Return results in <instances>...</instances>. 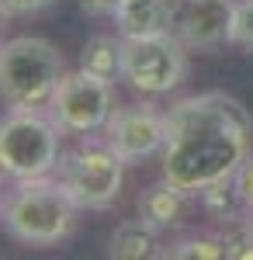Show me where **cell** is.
<instances>
[{"mask_svg":"<svg viewBox=\"0 0 253 260\" xmlns=\"http://www.w3.org/2000/svg\"><path fill=\"white\" fill-rule=\"evenodd\" d=\"M250 146L253 118L243 101L226 90L180 98L167 111L163 177L198 194L215 180L236 177Z\"/></svg>","mask_w":253,"mask_h":260,"instance_id":"1","label":"cell"},{"mask_svg":"<svg viewBox=\"0 0 253 260\" xmlns=\"http://www.w3.org/2000/svg\"><path fill=\"white\" fill-rule=\"evenodd\" d=\"M80 212L83 208L52 174L14 180V187L0 201V222L7 236L24 246H59L70 240Z\"/></svg>","mask_w":253,"mask_h":260,"instance_id":"2","label":"cell"},{"mask_svg":"<svg viewBox=\"0 0 253 260\" xmlns=\"http://www.w3.org/2000/svg\"><path fill=\"white\" fill-rule=\"evenodd\" d=\"M66 59L42 35H18L0 42V101L18 111H49Z\"/></svg>","mask_w":253,"mask_h":260,"instance_id":"3","label":"cell"},{"mask_svg":"<svg viewBox=\"0 0 253 260\" xmlns=\"http://www.w3.org/2000/svg\"><path fill=\"white\" fill-rule=\"evenodd\" d=\"M52 115L11 108L0 118V174L11 180L45 177L59 167L62 146Z\"/></svg>","mask_w":253,"mask_h":260,"instance_id":"4","label":"cell"},{"mask_svg":"<svg viewBox=\"0 0 253 260\" xmlns=\"http://www.w3.org/2000/svg\"><path fill=\"white\" fill-rule=\"evenodd\" d=\"M125 163L129 160L108 139H90L87 136L73 149H62L56 177L62 180V187L73 194V201L80 208L101 212V208H111L121 194Z\"/></svg>","mask_w":253,"mask_h":260,"instance_id":"5","label":"cell"},{"mask_svg":"<svg viewBox=\"0 0 253 260\" xmlns=\"http://www.w3.org/2000/svg\"><path fill=\"white\" fill-rule=\"evenodd\" d=\"M187 77V45L174 31L125 39V80L142 98H163Z\"/></svg>","mask_w":253,"mask_h":260,"instance_id":"6","label":"cell"},{"mask_svg":"<svg viewBox=\"0 0 253 260\" xmlns=\"http://www.w3.org/2000/svg\"><path fill=\"white\" fill-rule=\"evenodd\" d=\"M115 108V83L98 80L87 70H73L59 80L49 115L66 136H94L104 132Z\"/></svg>","mask_w":253,"mask_h":260,"instance_id":"7","label":"cell"},{"mask_svg":"<svg viewBox=\"0 0 253 260\" xmlns=\"http://www.w3.org/2000/svg\"><path fill=\"white\" fill-rule=\"evenodd\" d=\"M104 139L129 163L149 160L156 153H163V146H167V111H160L149 101L121 104L111 111V118L104 125Z\"/></svg>","mask_w":253,"mask_h":260,"instance_id":"8","label":"cell"},{"mask_svg":"<svg viewBox=\"0 0 253 260\" xmlns=\"http://www.w3.org/2000/svg\"><path fill=\"white\" fill-rule=\"evenodd\" d=\"M236 0H174L170 31L187 49L205 52L233 42Z\"/></svg>","mask_w":253,"mask_h":260,"instance_id":"9","label":"cell"},{"mask_svg":"<svg viewBox=\"0 0 253 260\" xmlns=\"http://www.w3.org/2000/svg\"><path fill=\"white\" fill-rule=\"evenodd\" d=\"M170 18H174V0H121L115 11V28L121 39H139V35L170 31Z\"/></svg>","mask_w":253,"mask_h":260,"instance_id":"10","label":"cell"},{"mask_svg":"<svg viewBox=\"0 0 253 260\" xmlns=\"http://www.w3.org/2000/svg\"><path fill=\"white\" fill-rule=\"evenodd\" d=\"M187 198H191V191H184L180 184L163 177L139 194V215L160 225V229H174V225H180L184 212H187Z\"/></svg>","mask_w":253,"mask_h":260,"instance_id":"11","label":"cell"},{"mask_svg":"<svg viewBox=\"0 0 253 260\" xmlns=\"http://www.w3.org/2000/svg\"><path fill=\"white\" fill-rule=\"evenodd\" d=\"M160 225H153L149 219H125L111 233V246L108 253L115 260H149V257H163L160 250Z\"/></svg>","mask_w":253,"mask_h":260,"instance_id":"12","label":"cell"},{"mask_svg":"<svg viewBox=\"0 0 253 260\" xmlns=\"http://www.w3.org/2000/svg\"><path fill=\"white\" fill-rule=\"evenodd\" d=\"M80 70H87L98 80L115 83L118 77H125V39L121 35H94L87 39V45L80 49Z\"/></svg>","mask_w":253,"mask_h":260,"instance_id":"13","label":"cell"},{"mask_svg":"<svg viewBox=\"0 0 253 260\" xmlns=\"http://www.w3.org/2000/svg\"><path fill=\"white\" fill-rule=\"evenodd\" d=\"M198 198H201V208H205V215H208V219H215V222H233V219H239L243 212H250L233 177L208 184L205 191H198Z\"/></svg>","mask_w":253,"mask_h":260,"instance_id":"14","label":"cell"},{"mask_svg":"<svg viewBox=\"0 0 253 260\" xmlns=\"http://www.w3.org/2000/svg\"><path fill=\"white\" fill-rule=\"evenodd\" d=\"M163 257H177V260H222L226 246L218 236H184L177 240Z\"/></svg>","mask_w":253,"mask_h":260,"instance_id":"15","label":"cell"},{"mask_svg":"<svg viewBox=\"0 0 253 260\" xmlns=\"http://www.w3.org/2000/svg\"><path fill=\"white\" fill-rule=\"evenodd\" d=\"M239 49L253 52V0H236V18H233V42Z\"/></svg>","mask_w":253,"mask_h":260,"instance_id":"16","label":"cell"},{"mask_svg":"<svg viewBox=\"0 0 253 260\" xmlns=\"http://www.w3.org/2000/svg\"><path fill=\"white\" fill-rule=\"evenodd\" d=\"M52 0H0V7L11 14V18H31V14H42Z\"/></svg>","mask_w":253,"mask_h":260,"instance_id":"17","label":"cell"},{"mask_svg":"<svg viewBox=\"0 0 253 260\" xmlns=\"http://www.w3.org/2000/svg\"><path fill=\"white\" fill-rule=\"evenodd\" d=\"M236 187H239V194H243V201H246V208L253 212V153L243 160V167L236 170Z\"/></svg>","mask_w":253,"mask_h":260,"instance_id":"18","label":"cell"},{"mask_svg":"<svg viewBox=\"0 0 253 260\" xmlns=\"http://www.w3.org/2000/svg\"><path fill=\"white\" fill-rule=\"evenodd\" d=\"M118 4L121 0H80V11L90 14V18H115Z\"/></svg>","mask_w":253,"mask_h":260,"instance_id":"19","label":"cell"},{"mask_svg":"<svg viewBox=\"0 0 253 260\" xmlns=\"http://www.w3.org/2000/svg\"><path fill=\"white\" fill-rule=\"evenodd\" d=\"M7 21H11V14L0 7V42H4V28H7Z\"/></svg>","mask_w":253,"mask_h":260,"instance_id":"20","label":"cell"},{"mask_svg":"<svg viewBox=\"0 0 253 260\" xmlns=\"http://www.w3.org/2000/svg\"><path fill=\"white\" fill-rule=\"evenodd\" d=\"M250 229H253V212H250Z\"/></svg>","mask_w":253,"mask_h":260,"instance_id":"21","label":"cell"},{"mask_svg":"<svg viewBox=\"0 0 253 260\" xmlns=\"http://www.w3.org/2000/svg\"><path fill=\"white\" fill-rule=\"evenodd\" d=\"M0 177H4V174H0Z\"/></svg>","mask_w":253,"mask_h":260,"instance_id":"22","label":"cell"}]
</instances>
